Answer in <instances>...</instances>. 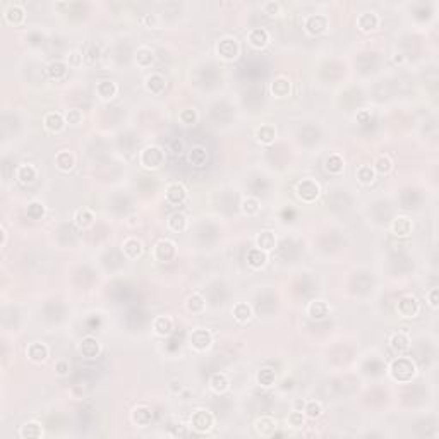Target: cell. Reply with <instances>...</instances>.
I'll return each instance as SVG.
<instances>
[{
	"label": "cell",
	"instance_id": "obj_1",
	"mask_svg": "<svg viewBox=\"0 0 439 439\" xmlns=\"http://www.w3.org/2000/svg\"><path fill=\"white\" fill-rule=\"evenodd\" d=\"M389 372H391V376H393L395 381L407 382V381H410L412 377L415 376L417 369H415V364L412 362L410 359L398 357V359H395L393 362H391Z\"/></svg>",
	"mask_w": 439,
	"mask_h": 439
},
{
	"label": "cell",
	"instance_id": "obj_2",
	"mask_svg": "<svg viewBox=\"0 0 439 439\" xmlns=\"http://www.w3.org/2000/svg\"><path fill=\"white\" fill-rule=\"evenodd\" d=\"M139 162L144 168L156 170L165 163V151L160 146H148L139 155Z\"/></svg>",
	"mask_w": 439,
	"mask_h": 439
},
{
	"label": "cell",
	"instance_id": "obj_3",
	"mask_svg": "<svg viewBox=\"0 0 439 439\" xmlns=\"http://www.w3.org/2000/svg\"><path fill=\"white\" fill-rule=\"evenodd\" d=\"M321 187L316 180L312 179H304L297 184V196L306 203H312L319 198Z\"/></svg>",
	"mask_w": 439,
	"mask_h": 439
},
{
	"label": "cell",
	"instance_id": "obj_4",
	"mask_svg": "<svg viewBox=\"0 0 439 439\" xmlns=\"http://www.w3.org/2000/svg\"><path fill=\"white\" fill-rule=\"evenodd\" d=\"M190 425L198 432H210L215 425V417L208 410H196L190 417Z\"/></svg>",
	"mask_w": 439,
	"mask_h": 439
},
{
	"label": "cell",
	"instance_id": "obj_5",
	"mask_svg": "<svg viewBox=\"0 0 439 439\" xmlns=\"http://www.w3.org/2000/svg\"><path fill=\"white\" fill-rule=\"evenodd\" d=\"M398 314L402 317H415L420 311V304L414 295H405L398 302Z\"/></svg>",
	"mask_w": 439,
	"mask_h": 439
},
{
	"label": "cell",
	"instance_id": "obj_6",
	"mask_svg": "<svg viewBox=\"0 0 439 439\" xmlns=\"http://www.w3.org/2000/svg\"><path fill=\"white\" fill-rule=\"evenodd\" d=\"M238 52H240V45L235 38H223L218 43V54L221 59L225 60H233L238 57Z\"/></svg>",
	"mask_w": 439,
	"mask_h": 439
},
{
	"label": "cell",
	"instance_id": "obj_7",
	"mask_svg": "<svg viewBox=\"0 0 439 439\" xmlns=\"http://www.w3.org/2000/svg\"><path fill=\"white\" fill-rule=\"evenodd\" d=\"M155 258L156 261H162V263H168L175 258V244L168 238H163L160 240L158 244L155 246Z\"/></svg>",
	"mask_w": 439,
	"mask_h": 439
},
{
	"label": "cell",
	"instance_id": "obj_8",
	"mask_svg": "<svg viewBox=\"0 0 439 439\" xmlns=\"http://www.w3.org/2000/svg\"><path fill=\"white\" fill-rule=\"evenodd\" d=\"M165 198H167V201L170 204L179 206V204H182L187 199V190H185L184 185L179 184V182H173V184L168 185L167 190H165Z\"/></svg>",
	"mask_w": 439,
	"mask_h": 439
},
{
	"label": "cell",
	"instance_id": "obj_9",
	"mask_svg": "<svg viewBox=\"0 0 439 439\" xmlns=\"http://www.w3.org/2000/svg\"><path fill=\"white\" fill-rule=\"evenodd\" d=\"M211 343H213V334L208 331V329H196V331H192V334H190V345L199 352L210 349Z\"/></svg>",
	"mask_w": 439,
	"mask_h": 439
},
{
	"label": "cell",
	"instance_id": "obj_10",
	"mask_svg": "<svg viewBox=\"0 0 439 439\" xmlns=\"http://www.w3.org/2000/svg\"><path fill=\"white\" fill-rule=\"evenodd\" d=\"M304 26H306L307 33L312 34V36H316V34H321L326 28H328V19L321 14H311L306 19V24Z\"/></svg>",
	"mask_w": 439,
	"mask_h": 439
},
{
	"label": "cell",
	"instance_id": "obj_11",
	"mask_svg": "<svg viewBox=\"0 0 439 439\" xmlns=\"http://www.w3.org/2000/svg\"><path fill=\"white\" fill-rule=\"evenodd\" d=\"M414 230V223L408 216H397L391 223V232L397 237H408Z\"/></svg>",
	"mask_w": 439,
	"mask_h": 439
},
{
	"label": "cell",
	"instance_id": "obj_12",
	"mask_svg": "<svg viewBox=\"0 0 439 439\" xmlns=\"http://www.w3.org/2000/svg\"><path fill=\"white\" fill-rule=\"evenodd\" d=\"M187 162L190 167L203 168L208 163V151L204 146H192L187 153Z\"/></svg>",
	"mask_w": 439,
	"mask_h": 439
},
{
	"label": "cell",
	"instance_id": "obj_13",
	"mask_svg": "<svg viewBox=\"0 0 439 439\" xmlns=\"http://www.w3.org/2000/svg\"><path fill=\"white\" fill-rule=\"evenodd\" d=\"M16 179L19 180L23 185L33 184V182L38 179L36 167H33V165H29V163L19 165V167H17V170H16Z\"/></svg>",
	"mask_w": 439,
	"mask_h": 439
},
{
	"label": "cell",
	"instance_id": "obj_14",
	"mask_svg": "<svg viewBox=\"0 0 439 439\" xmlns=\"http://www.w3.org/2000/svg\"><path fill=\"white\" fill-rule=\"evenodd\" d=\"M26 354H28L29 360H33V362L40 364V362H45V360L48 359L50 350H48V347H46L45 343L36 342V343H31V345L28 347Z\"/></svg>",
	"mask_w": 439,
	"mask_h": 439
},
{
	"label": "cell",
	"instance_id": "obj_15",
	"mask_svg": "<svg viewBox=\"0 0 439 439\" xmlns=\"http://www.w3.org/2000/svg\"><path fill=\"white\" fill-rule=\"evenodd\" d=\"M79 352L82 357L86 359H94L100 355V343L96 338L93 336H86L82 338V342L79 343Z\"/></svg>",
	"mask_w": 439,
	"mask_h": 439
},
{
	"label": "cell",
	"instance_id": "obj_16",
	"mask_svg": "<svg viewBox=\"0 0 439 439\" xmlns=\"http://www.w3.org/2000/svg\"><path fill=\"white\" fill-rule=\"evenodd\" d=\"M122 251H124L125 258H129V259H137L139 256L142 254V251H144V247H142V242L139 240V238H136V237H130V238H127V240H124V244H122Z\"/></svg>",
	"mask_w": 439,
	"mask_h": 439
},
{
	"label": "cell",
	"instance_id": "obj_17",
	"mask_svg": "<svg viewBox=\"0 0 439 439\" xmlns=\"http://www.w3.org/2000/svg\"><path fill=\"white\" fill-rule=\"evenodd\" d=\"M247 40L254 48H264L269 43V33L264 28H254L247 34Z\"/></svg>",
	"mask_w": 439,
	"mask_h": 439
},
{
	"label": "cell",
	"instance_id": "obj_18",
	"mask_svg": "<svg viewBox=\"0 0 439 439\" xmlns=\"http://www.w3.org/2000/svg\"><path fill=\"white\" fill-rule=\"evenodd\" d=\"M254 427L259 436H266V437L273 436L276 431V420L273 419V417H261V419L256 420Z\"/></svg>",
	"mask_w": 439,
	"mask_h": 439
},
{
	"label": "cell",
	"instance_id": "obj_19",
	"mask_svg": "<svg viewBox=\"0 0 439 439\" xmlns=\"http://www.w3.org/2000/svg\"><path fill=\"white\" fill-rule=\"evenodd\" d=\"M132 420L137 425H141V427H146V425H150L151 420H153V410L146 405H139V407L134 408Z\"/></svg>",
	"mask_w": 439,
	"mask_h": 439
},
{
	"label": "cell",
	"instance_id": "obj_20",
	"mask_svg": "<svg viewBox=\"0 0 439 439\" xmlns=\"http://www.w3.org/2000/svg\"><path fill=\"white\" fill-rule=\"evenodd\" d=\"M43 124H45L46 130H50V132H60L65 125V120L62 114H59V112H50V114L45 115Z\"/></svg>",
	"mask_w": 439,
	"mask_h": 439
},
{
	"label": "cell",
	"instance_id": "obj_21",
	"mask_svg": "<svg viewBox=\"0 0 439 439\" xmlns=\"http://www.w3.org/2000/svg\"><path fill=\"white\" fill-rule=\"evenodd\" d=\"M290 91H292V84H290V81L283 76L276 77V79L271 82V93L275 94L276 98L288 96Z\"/></svg>",
	"mask_w": 439,
	"mask_h": 439
},
{
	"label": "cell",
	"instance_id": "obj_22",
	"mask_svg": "<svg viewBox=\"0 0 439 439\" xmlns=\"http://www.w3.org/2000/svg\"><path fill=\"white\" fill-rule=\"evenodd\" d=\"M389 345L391 349H393V352L403 354V352L410 349V338H408L405 333H395L393 336L389 338Z\"/></svg>",
	"mask_w": 439,
	"mask_h": 439
},
{
	"label": "cell",
	"instance_id": "obj_23",
	"mask_svg": "<svg viewBox=\"0 0 439 439\" xmlns=\"http://www.w3.org/2000/svg\"><path fill=\"white\" fill-rule=\"evenodd\" d=\"M55 165L60 172H71L76 165V160H74V155L71 151H60V153L55 156Z\"/></svg>",
	"mask_w": 439,
	"mask_h": 439
},
{
	"label": "cell",
	"instance_id": "obj_24",
	"mask_svg": "<svg viewBox=\"0 0 439 439\" xmlns=\"http://www.w3.org/2000/svg\"><path fill=\"white\" fill-rule=\"evenodd\" d=\"M256 244H258V249L261 251H271L275 249L276 246V235L273 232H269V230H264V232H261L258 238H256Z\"/></svg>",
	"mask_w": 439,
	"mask_h": 439
},
{
	"label": "cell",
	"instance_id": "obj_25",
	"mask_svg": "<svg viewBox=\"0 0 439 439\" xmlns=\"http://www.w3.org/2000/svg\"><path fill=\"white\" fill-rule=\"evenodd\" d=\"M117 91H119V88H117V84H115V82H112V81H100L96 84V94L102 100L115 98Z\"/></svg>",
	"mask_w": 439,
	"mask_h": 439
},
{
	"label": "cell",
	"instance_id": "obj_26",
	"mask_svg": "<svg viewBox=\"0 0 439 439\" xmlns=\"http://www.w3.org/2000/svg\"><path fill=\"white\" fill-rule=\"evenodd\" d=\"M357 23L362 31H372L379 26V16L376 12H366V14H360Z\"/></svg>",
	"mask_w": 439,
	"mask_h": 439
},
{
	"label": "cell",
	"instance_id": "obj_27",
	"mask_svg": "<svg viewBox=\"0 0 439 439\" xmlns=\"http://www.w3.org/2000/svg\"><path fill=\"white\" fill-rule=\"evenodd\" d=\"M153 329H155L156 334H160V336H167V334L172 333L173 323L168 316H158L153 321Z\"/></svg>",
	"mask_w": 439,
	"mask_h": 439
},
{
	"label": "cell",
	"instance_id": "obj_28",
	"mask_svg": "<svg viewBox=\"0 0 439 439\" xmlns=\"http://www.w3.org/2000/svg\"><path fill=\"white\" fill-rule=\"evenodd\" d=\"M307 314H309L312 319H323V317L329 314V306L324 301H314L307 307Z\"/></svg>",
	"mask_w": 439,
	"mask_h": 439
},
{
	"label": "cell",
	"instance_id": "obj_29",
	"mask_svg": "<svg viewBox=\"0 0 439 439\" xmlns=\"http://www.w3.org/2000/svg\"><path fill=\"white\" fill-rule=\"evenodd\" d=\"M19 436L23 439H38L43 436V429L38 422H26L21 427Z\"/></svg>",
	"mask_w": 439,
	"mask_h": 439
},
{
	"label": "cell",
	"instance_id": "obj_30",
	"mask_svg": "<svg viewBox=\"0 0 439 439\" xmlns=\"http://www.w3.org/2000/svg\"><path fill=\"white\" fill-rule=\"evenodd\" d=\"M168 228L172 230V232H184L185 228H187V218H185L184 213H173V215H170V218H168Z\"/></svg>",
	"mask_w": 439,
	"mask_h": 439
},
{
	"label": "cell",
	"instance_id": "obj_31",
	"mask_svg": "<svg viewBox=\"0 0 439 439\" xmlns=\"http://www.w3.org/2000/svg\"><path fill=\"white\" fill-rule=\"evenodd\" d=\"M146 89L153 94H160L165 89V79L160 74H151L146 77Z\"/></svg>",
	"mask_w": 439,
	"mask_h": 439
},
{
	"label": "cell",
	"instance_id": "obj_32",
	"mask_svg": "<svg viewBox=\"0 0 439 439\" xmlns=\"http://www.w3.org/2000/svg\"><path fill=\"white\" fill-rule=\"evenodd\" d=\"M275 137H276V130L273 125H263V127L256 130V139H258L259 142H263V144H271V142L275 141Z\"/></svg>",
	"mask_w": 439,
	"mask_h": 439
},
{
	"label": "cell",
	"instance_id": "obj_33",
	"mask_svg": "<svg viewBox=\"0 0 439 439\" xmlns=\"http://www.w3.org/2000/svg\"><path fill=\"white\" fill-rule=\"evenodd\" d=\"M155 60V54L151 48H148V46H141V48H137L136 52V62L139 67H150L151 64H153Z\"/></svg>",
	"mask_w": 439,
	"mask_h": 439
},
{
	"label": "cell",
	"instance_id": "obj_34",
	"mask_svg": "<svg viewBox=\"0 0 439 439\" xmlns=\"http://www.w3.org/2000/svg\"><path fill=\"white\" fill-rule=\"evenodd\" d=\"M233 317L238 321V323H247V321L252 317V309L249 304L246 302H238L235 304V307H233Z\"/></svg>",
	"mask_w": 439,
	"mask_h": 439
},
{
	"label": "cell",
	"instance_id": "obj_35",
	"mask_svg": "<svg viewBox=\"0 0 439 439\" xmlns=\"http://www.w3.org/2000/svg\"><path fill=\"white\" fill-rule=\"evenodd\" d=\"M24 17H26L24 9L21 6H16V4H14V6H11L6 11V19L11 24H21L24 21Z\"/></svg>",
	"mask_w": 439,
	"mask_h": 439
},
{
	"label": "cell",
	"instance_id": "obj_36",
	"mask_svg": "<svg viewBox=\"0 0 439 439\" xmlns=\"http://www.w3.org/2000/svg\"><path fill=\"white\" fill-rule=\"evenodd\" d=\"M46 72H48V76L52 77V79L59 81V79H62V77H65V74H67V64L62 62V60H55V62H52L48 65Z\"/></svg>",
	"mask_w": 439,
	"mask_h": 439
},
{
	"label": "cell",
	"instance_id": "obj_37",
	"mask_svg": "<svg viewBox=\"0 0 439 439\" xmlns=\"http://www.w3.org/2000/svg\"><path fill=\"white\" fill-rule=\"evenodd\" d=\"M266 261H268L266 252L261 251V249H252V251H249V254H247V263H249L252 268L264 266V264H266Z\"/></svg>",
	"mask_w": 439,
	"mask_h": 439
},
{
	"label": "cell",
	"instance_id": "obj_38",
	"mask_svg": "<svg viewBox=\"0 0 439 439\" xmlns=\"http://www.w3.org/2000/svg\"><path fill=\"white\" fill-rule=\"evenodd\" d=\"M210 384H211V389L216 391V393H225V391L228 389V379L227 376L221 374V372H216V374L211 376Z\"/></svg>",
	"mask_w": 439,
	"mask_h": 439
},
{
	"label": "cell",
	"instance_id": "obj_39",
	"mask_svg": "<svg viewBox=\"0 0 439 439\" xmlns=\"http://www.w3.org/2000/svg\"><path fill=\"white\" fill-rule=\"evenodd\" d=\"M357 179H359V182H362V184H372V182H374V179H376L374 168L369 167V165H362V167H359Z\"/></svg>",
	"mask_w": 439,
	"mask_h": 439
},
{
	"label": "cell",
	"instance_id": "obj_40",
	"mask_svg": "<svg viewBox=\"0 0 439 439\" xmlns=\"http://www.w3.org/2000/svg\"><path fill=\"white\" fill-rule=\"evenodd\" d=\"M276 381V374L275 371H271V369H261V371L258 372V382L261 386H264V388H269V386H273Z\"/></svg>",
	"mask_w": 439,
	"mask_h": 439
},
{
	"label": "cell",
	"instance_id": "obj_41",
	"mask_svg": "<svg viewBox=\"0 0 439 439\" xmlns=\"http://www.w3.org/2000/svg\"><path fill=\"white\" fill-rule=\"evenodd\" d=\"M326 170L329 173H340L343 170V158L340 155H329L326 158Z\"/></svg>",
	"mask_w": 439,
	"mask_h": 439
},
{
	"label": "cell",
	"instance_id": "obj_42",
	"mask_svg": "<svg viewBox=\"0 0 439 439\" xmlns=\"http://www.w3.org/2000/svg\"><path fill=\"white\" fill-rule=\"evenodd\" d=\"M206 306V301L203 299V295L199 294H192L190 297L187 299V309L190 312H201Z\"/></svg>",
	"mask_w": 439,
	"mask_h": 439
},
{
	"label": "cell",
	"instance_id": "obj_43",
	"mask_svg": "<svg viewBox=\"0 0 439 439\" xmlns=\"http://www.w3.org/2000/svg\"><path fill=\"white\" fill-rule=\"evenodd\" d=\"M242 211L246 213L247 216H254L259 213V201L256 198H246L242 201Z\"/></svg>",
	"mask_w": 439,
	"mask_h": 439
},
{
	"label": "cell",
	"instance_id": "obj_44",
	"mask_svg": "<svg viewBox=\"0 0 439 439\" xmlns=\"http://www.w3.org/2000/svg\"><path fill=\"white\" fill-rule=\"evenodd\" d=\"M391 168H393V162H391L389 156L386 155H381L379 158L376 160L374 163V172H379V173H388Z\"/></svg>",
	"mask_w": 439,
	"mask_h": 439
},
{
	"label": "cell",
	"instance_id": "obj_45",
	"mask_svg": "<svg viewBox=\"0 0 439 439\" xmlns=\"http://www.w3.org/2000/svg\"><path fill=\"white\" fill-rule=\"evenodd\" d=\"M304 410H306V414H307V417H309V419H319L321 415H323V405H321L319 402H309V403H306V408H304Z\"/></svg>",
	"mask_w": 439,
	"mask_h": 439
},
{
	"label": "cell",
	"instance_id": "obj_46",
	"mask_svg": "<svg viewBox=\"0 0 439 439\" xmlns=\"http://www.w3.org/2000/svg\"><path fill=\"white\" fill-rule=\"evenodd\" d=\"M93 220H94L93 213H91L89 210H86V208L76 213V223L79 225V227H88V225L93 223Z\"/></svg>",
	"mask_w": 439,
	"mask_h": 439
},
{
	"label": "cell",
	"instance_id": "obj_47",
	"mask_svg": "<svg viewBox=\"0 0 439 439\" xmlns=\"http://www.w3.org/2000/svg\"><path fill=\"white\" fill-rule=\"evenodd\" d=\"M43 215H45V206H43L41 203L33 201V203L28 206V216H29V218H33V220H40V218H43Z\"/></svg>",
	"mask_w": 439,
	"mask_h": 439
},
{
	"label": "cell",
	"instance_id": "obj_48",
	"mask_svg": "<svg viewBox=\"0 0 439 439\" xmlns=\"http://www.w3.org/2000/svg\"><path fill=\"white\" fill-rule=\"evenodd\" d=\"M180 120H182V124H185V125H194L196 122H198V112L192 110V108H189V110H182Z\"/></svg>",
	"mask_w": 439,
	"mask_h": 439
},
{
	"label": "cell",
	"instance_id": "obj_49",
	"mask_svg": "<svg viewBox=\"0 0 439 439\" xmlns=\"http://www.w3.org/2000/svg\"><path fill=\"white\" fill-rule=\"evenodd\" d=\"M288 425H290V427H294V429L302 427V425H304V415H302L301 410H295V412H292V414L288 415Z\"/></svg>",
	"mask_w": 439,
	"mask_h": 439
},
{
	"label": "cell",
	"instance_id": "obj_50",
	"mask_svg": "<svg viewBox=\"0 0 439 439\" xmlns=\"http://www.w3.org/2000/svg\"><path fill=\"white\" fill-rule=\"evenodd\" d=\"M100 48L96 45H89L88 46V50H86V54H84V60L88 64H94L98 60V57H100Z\"/></svg>",
	"mask_w": 439,
	"mask_h": 439
},
{
	"label": "cell",
	"instance_id": "obj_51",
	"mask_svg": "<svg viewBox=\"0 0 439 439\" xmlns=\"http://www.w3.org/2000/svg\"><path fill=\"white\" fill-rule=\"evenodd\" d=\"M65 120H67L69 124H79L82 120V114L79 110H69L67 112V117H65Z\"/></svg>",
	"mask_w": 439,
	"mask_h": 439
},
{
	"label": "cell",
	"instance_id": "obj_52",
	"mask_svg": "<svg viewBox=\"0 0 439 439\" xmlns=\"http://www.w3.org/2000/svg\"><path fill=\"white\" fill-rule=\"evenodd\" d=\"M69 369H71V366H69L67 360H59V362L55 364V371H57L59 376H67Z\"/></svg>",
	"mask_w": 439,
	"mask_h": 439
},
{
	"label": "cell",
	"instance_id": "obj_53",
	"mask_svg": "<svg viewBox=\"0 0 439 439\" xmlns=\"http://www.w3.org/2000/svg\"><path fill=\"white\" fill-rule=\"evenodd\" d=\"M170 151L175 156H180L182 153H184V142L180 141V139H175V141H172L170 144Z\"/></svg>",
	"mask_w": 439,
	"mask_h": 439
},
{
	"label": "cell",
	"instance_id": "obj_54",
	"mask_svg": "<svg viewBox=\"0 0 439 439\" xmlns=\"http://www.w3.org/2000/svg\"><path fill=\"white\" fill-rule=\"evenodd\" d=\"M263 9H264V12H266V14L273 16V14H278V11H280V4H276V2H266L263 6Z\"/></svg>",
	"mask_w": 439,
	"mask_h": 439
},
{
	"label": "cell",
	"instance_id": "obj_55",
	"mask_svg": "<svg viewBox=\"0 0 439 439\" xmlns=\"http://www.w3.org/2000/svg\"><path fill=\"white\" fill-rule=\"evenodd\" d=\"M437 295H439L437 288H432L431 292H429V302H431L432 307H437Z\"/></svg>",
	"mask_w": 439,
	"mask_h": 439
},
{
	"label": "cell",
	"instance_id": "obj_56",
	"mask_svg": "<svg viewBox=\"0 0 439 439\" xmlns=\"http://www.w3.org/2000/svg\"><path fill=\"white\" fill-rule=\"evenodd\" d=\"M142 23H144L146 26H150V28H155V26H156V16L155 14H146L144 19H142Z\"/></svg>",
	"mask_w": 439,
	"mask_h": 439
},
{
	"label": "cell",
	"instance_id": "obj_57",
	"mask_svg": "<svg viewBox=\"0 0 439 439\" xmlns=\"http://www.w3.org/2000/svg\"><path fill=\"white\" fill-rule=\"evenodd\" d=\"M82 59H84V55H79V54H77V52H72V54H71V60H69V64H71V65H79Z\"/></svg>",
	"mask_w": 439,
	"mask_h": 439
},
{
	"label": "cell",
	"instance_id": "obj_58",
	"mask_svg": "<svg viewBox=\"0 0 439 439\" xmlns=\"http://www.w3.org/2000/svg\"><path fill=\"white\" fill-rule=\"evenodd\" d=\"M357 120H359L360 124H367L369 120H371V114H369L367 110H362V112H360V114L357 115Z\"/></svg>",
	"mask_w": 439,
	"mask_h": 439
},
{
	"label": "cell",
	"instance_id": "obj_59",
	"mask_svg": "<svg viewBox=\"0 0 439 439\" xmlns=\"http://www.w3.org/2000/svg\"><path fill=\"white\" fill-rule=\"evenodd\" d=\"M304 408H306V402H304V400H295V403H294V410H304Z\"/></svg>",
	"mask_w": 439,
	"mask_h": 439
},
{
	"label": "cell",
	"instance_id": "obj_60",
	"mask_svg": "<svg viewBox=\"0 0 439 439\" xmlns=\"http://www.w3.org/2000/svg\"><path fill=\"white\" fill-rule=\"evenodd\" d=\"M185 434H187V431L184 429V425H179V427L173 431V436H185Z\"/></svg>",
	"mask_w": 439,
	"mask_h": 439
}]
</instances>
